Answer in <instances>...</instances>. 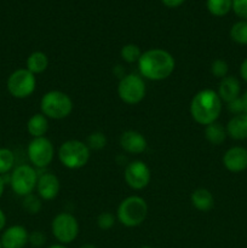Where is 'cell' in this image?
I'll list each match as a JSON object with an SVG mask.
<instances>
[{
  "mask_svg": "<svg viewBox=\"0 0 247 248\" xmlns=\"http://www.w3.org/2000/svg\"><path fill=\"white\" fill-rule=\"evenodd\" d=\"M191 205L200 212H208L215 206V198L206 188H198L191 193Z\"/></svg>",
  "mask_w": 247,
  "mask_h": 248,
  "instance_id": "cell-18",
  "label": "cell"
},
{
  "mask_svg": "<svg viewBox=\"0 0 247 248\" xmlns=\"http://www.w3.org/2000/svg\"><path fill=\"white\" fill-rule=\"evenodd\" d=\"M4 191H5V179L4 177L0 176V199H1Z\"/></svg>",
  "mask_w": 247,
  "mask_h": 248,
  "instance_id": "cell-36",
  "label": "cell"
},
{
  "mask_svg": "<svg viewBox=\"0 0 247 248\" xmlns=\"http://www.w3.org/2000/svg\"><path fill=\"white\" fill-rule=\"evenodd\" d=\"M240 92H241V85L237 78L232 75H228L224 79H222L218 85V96L222 99V102L229 103L234 99L239 98Z\"/></svg>",
  "mask_w": 247,
  "mask_h": 248,
  "instance_id": "cell-16",
  "label": "cell"
},
{
  "mask_svg": "<svg viewBox=\"0 0 247 248\" xmlns=\"http://www.w3.org/2000/svg\"><path fill=\"white\" fill-rule=\"evenodd\" d=\"M228 137L227 128L222 124L216 121L205 126V138L210 144L220 145L225 142Z\"/></svg>",
  "mask_w": 247,
  "mask_h": 248,
  "instance_id": "cell-21",
  "label": "cell"
},
{
  "mask_svg": "<svg viewBox=\"0 0 247 248\" xmlns=\"http://www.w3.org/2000/svg\"><path fill=\"white\" fill-rule=\"evenodd\" d=\"M230 38L240 45H247V21L236 22L230 29Z\"/></svg>",
  "mask_w": 247,
  "mask_h": 248,
  "instance_id": "cell-25",
  "label": "cell"
},
{
  "mask_svg": "<svg viewBox=\"0 0 247 248\" xmlns=\"http://www.w3.org/2000/svg\"><path fill=\"white\" fill-rule=\"evenodd\" d=\"M223 103L218 93L205 89L195 93L190 102V115L196 124L207 126L216 123L222 113Z\"/></svg>",
  "mask_w": 247,
  "mask_h": 248,
  "instance_id": "cell-2",
  "label": "cell"
},
{
  "mask_svg": "<svg viewBox=\"0 0 247 248\" xmlns=\"http://www.w3.org/2000/svg\"><path fill=\"white\" fill-rule=\"evenodd\" d=\"M46 242V236L43 232L40 230H35V232L29 234L28 244H31L33 247H41L44 246Z\"/></svg>",
  "mask_w": 247,
  "mask_h": 248,
  "instance_id": "cell-31",
  "label": "cell"
},
{
  "mask_svg": "<svg viewBox=\"0 0 247 248\" xmlns=\"http://www.w3.org/2000/svg\"><path fill=\"white\" fill-rule=\"evenodd\" d=\"M47 248H68L65 245H61V244H56V245H51L50 247Z\"/></svg>",
  "mask_w": 247,
  "mask_h": 248,
  "instance_id": "cell-38",
  "label": "cell"
},
{
  "mask_svg": "<svg viewBox=\"0 0 247 248\" xmlns=\"http://www.w3.org/2000/svg\"><path fill=\"white\" fill-rule=\"evenodd\" d=\"M5 227H6V215L0 208V232H2L5 229Z\"/></svg>",
  "mask_w": 247,
  "mask_h": 248,
  "instance_id": "cell-35",
  "label": "cell"
},
{
  "mask_svg": "<svg viewBox=\"0 0 247 248\" xmlns=\"http://www.w3.org/2000/svg\"><path fill=\"white\" fill-rule=\"evenodd\" d=\"M148 203L138 195L124 199L116 210V219L126 228L139 227L148 216Z\"/></svg>",
  "mask_w": 247,
  "mask_h": 248,
  "instance_id": "cell-3",
  "label": "cell"
},
{
  "mask_svg": "<svg viewBox=\"0 0 247 248\" xmlns=\"http://www.w3.org/2000/svg\"><path fill=\"white\" fill-rule=\"evenodd\" d=\"M223 165L232 173H240L247 170V149L232 147L223 155Z\"/></svg>",
  "mask_w": 247,
  "mask_h": 248,
  "instance_id": "cell-15",
  "label": "cell"
},
{
  "mask_svg": "<svg viewBox=\"0 0 247 248\" xmlns=\"http://www.w3.org/2000/svg\"><path fill=\"white\" fill-rule=\"evenodd\" d=\"M124 179L131 189L142 190L149 186L152 181V171L144 161L135 160V161L128 162L125 166Z\"/></svg>",
  "mask_w": 247,
  "mask_h": 248,
  "instance_id": "cell-11",
  "label": "cell"
},
{
  "mask_svg": "<svg viewBox=\"0 0 247 248\" xmlns=\"http://www.w3.org/2000/svg\"><path fill=\"white\" fill-rule=\"evenodd\" d=\"M51 232L61 245L72 244L79 235V222L72 213L61 212L53 217L51 222Z\"/></svg>",
  "mask_w": 247,
  "mask_h": 248,
  "instance_id": "cell-9",
  "label": "cell"
},
{
  "mask_svg": "<svg viewBox=\"0 0 247 248\" xmlns=\"http://www.w3.org/2000/svg\"><path fill=\"white\" fill-rule=\"evenodd\" d=\"M27 131L33 138L45 137L48 131V119L43 113H36L27 121Z\"/></svg>",
  "mask_w": 247,
  "mask_h": 248,
  "instance_id": "cell-19",
  "label": "cell"
},
{
  "mask_svg": "<svg viewBox=\"0 0 247 248\" xmlns=\"http://www.w3.org/2000/svg\"><path fill=\"white\" fill-rule=\"evenodd\" d=\"M240 75H241L242 79L247 82V58L244 60V62L240 65Z\"/></svg>",
  "mask_w": 247,
  "mask_h": 248,
  "instance_id": "cell-34",
  "label": "cell"
},
{
  "mask_svg": "<svg viewBox=\"0 0 247 248\" xmlns=\"http://www.w3.org/2000/svg\"><path fill=\"white\" fill-rule=\"evenodd\" d=\"M39 173L31 165L22 164L15 167L10 173V186L17 196H24L33 194L36 189Z\"/></svg>",
  "mask_w": 247,
  "mask_h": 248,
  "instance_id": "cell-6",
  "label": "cell"
},
{
  "mask_svg": "<svg viewBox=\"0 0 247 248\" xmlns=\"http://www.w3.org/2000/svg\"><path fill=\"white\" fill-rule=\"evenodd\" d=\"M22 207L28 215H38L43 210V200L39 198L38 194H29L24 196L22 201Z\"/></svg>",
  "mask_w": 247,
  "mask_h": 248,
  "instance_id": "cell-26",
  "label": "cell"
},
{
  "mask_svg": "<svg viewBox=\"0 0 247 248\" xmlns=\"http://www.w3.org/2000/svg\"><path fill=\"white\" fill-rule=\"evenodd\" d=\"M232 10L236 16L247 21V0H232Z\"/></svg>",
  "mask_w": 247,
  "mask_h": 248,
  "instance_id": "cell-30",
  "label": "cell"
},
{
  "mask_svg": "<svg viewBox=\"0 0 247 248\" xmlns=\"http://www.w3.org/2000/svg\"><path fill=\"white\" fill-rule=\"evenodd\" d=\"M85 143H86L90 150H102L107 147L108 140H107V136L103 132L93 131V132L87 136Z\"/></svg>",
  "mask_w": 247,
  "mask_h": 248,
  "instance_id": "cell-27",
  "label": "cell"
},
{
  "mask_svg": "<svg viewBox=\"0 0 247 248\" xmlns=\"http://www.w3.org/2000/svg\"><path fill=\"white\" fill-rule=\"evenodd\" d=\"M26 68L34 75L41 74L48 68V57L43 51H34L27 57Z\"/></svg>",
  "mask_w": 247,
  "mask_h": 248,
  "instance_id": "cell-20",
  "label": "cell"
},
{
  "mask_svg": "<svg viewBox=\"0 0 247 248\" xmlns=\"http://www.w3.org/2000/svg\"><path fill=\"white\" fill-rule=\"evenodd\" d=\"M57 156L65 169L79 170L87 165L91 156V150L82 140H68L60 145Z\"/></svg>",
  "mask_w": 247,
  "mask_h": 248,
  "instance_id": "cell-5",
  "label": "cell"
},
{
  "mask_svg": "<svg viewBox=\"0 0 247 248\" xmlns=\"http://www.w3.org/2000/svg\"><path fill=\"white\" fill-rule=\"evenodd\" d=\"M225 128H227L228 136L232 140H247V114L242 113L239 115H234L228 121Z\"/></svg>",
  "mask_w": 247,
  "mask_h": 248,
  "instance_id": "cell-17",
  "label": "cell"
},
{
  "mask_svg": "<svg viewBox=\"0 0 247 248\" xmlns=\"http://www.w3.org/2000/svg\"><path fill=\"white\" fill-rule=\"evenodd\" d=\"M137 64L140 77L150 81L166 80L176 69L174 57L164 48H150L144 51Z\"/></svg>",
  "mask_w": 247,
  "mask_h": 248,
  "instance_id": "cell-1",
  "label": "cell"
},
{
  "mask_svg": "<svg viewBox=\"0 0 247 248\" xmlns=\"http://www.w3.org/2000/svg\"><path fill=\"white\" fill-rule=\"evenodd\" d=\"M79 248H97L94 245H91V244H85L82 245V246H80Z\"/></svg>",
  "mask_w": 247,
  "mask_h": 248,
  "instance_id": "cell-39",
  "label": "cell"
},
{
  "mask_svg": "<svg viewBox=\"0 0 247 248\" xmlns=\"http://www.w3.org/2000/svg\"><path fill=\"white\" fill-rule=\"evenodd\" d=\"M36 194L44 201H51L56 199L60 194L61 183L56 174L51 172L39 174L38 183H36Z\"/></svg>",
  "mask_w": 247,
  "mask_h": 248,
  "instance_id": "cell-12",
  "label": "cell"
},
{
  "mask_svg": "<svg viewBox=\"0 0 247 248\" xmlns=\"http://www.w3.org/2000/svg\"><path fill=\"white\" fill-rule=\"evenodd\" d=\"M227 108L228 110H229L232 114H234V115H239V114L245 113L244 102H242L241 97H239V98L227 103Z\"/></svg>",
  "mask_w": 247,
  "mask_h": 248,
  "instance_id": "cell-32",
  "label": "cell"
},
{
  "mask_svg": "<svg viewBox=\"0 0 247 248\" xmlns=\"http://www.w3.org/2000/svg\"><path fill=\"white\" fill-rule=\"evenodd\" d=\"M116 217L111 212H102L97 217V225L101 230H110L115 224Z\"/></svg>",
  "mask_w": 247,
  "mask_h": 248,
  "instance_id": "cell-29",
  "label": "cell"
},
{
  "mask_svg": "<svg viewBox=\"0 0 247 248\" xmlns=\"http://www.w3.org/2000/svg\"><path fill=\"white\" fill-rule=\"evenodd\" d=\"M210 70L216 79L222 80L224 79L225 77H228V73H229V65H228V63L225 62L224 60L217 58V60H215L212 63H211Z\"/></svg>",
  "mask_w": 247,
  "mask_h": 248,
  "instance_id": "cell-28",
  "label": "cell"
},
{
  "mask_svg": "<svg viewBox=\"0 0 247 248\" xmlns=\"http://www.w3.org/2000/svg\"><path fill=\"white\" fill-rule=\"evenodd\" d=\"M142 53V50L138 45H136V44H126L121 47L120 57L124 62L132 64V63H138Z\"/></svg>",
  "mask_w": 247,
  "mask_h": 248,
  "instance_id": "cell-24",
  "label": "cell"
},
{
  "mask_svg": "<svg viewBox=\"0 0 247 248\" xmlns=\"http://www.w3.org/2000/svg\"><path fill=\"white\" fill-rule=\"evenodd\" d=\"M242 102H244V109H245V114H247V90L246 92L244 93V96H241Z\"/></svg>",
  "mask_w": 247,
  "mask_h": 248,
  "instance_id": "cell-37",
  "label": "cell"
},
{
  "mask_svg": "<svg viewBox=\"0 0 247 248\" xmlns=\"http://www.w3.org/2000/svg\"><path fill=\"white\" fill-rule=\"evenodd\" d=\"M161 1H162V4L165 5V6L172 7V9H173V7L181 6V5L183 4L185 0H161Z\"/></svg>",
  "mask_w": 247,
  "mask_h": 248,
  "instance_id": "cell-33",
  "label": "cell"
},
{
  "mask_svg": "<svg viewBox=\"0 0 247 248\" xmlns=\"http://www.w3.org/2000/svg\"><path fill=\"white\" fill-rule=\"evenodd\" d=\"M139 248H154V247H152V246H142V247H139Z\"/></svg>",
  "mask_w": 247,
  "mask_h": 248,
  "instance_id": "cell-40",
  "label": "cell"
},
{
  "mask_svg": "<svg viewBox=\"0 0 247 248\" xmlns=\"http://www.w3.org/2000/svg\"><path fill=\"white\" fill-rule=\"evenodd\" d=\"M147 93L145 81L138 74H126L118 84V96L124 103L128 106H136L144 99Z\"/></svg>",
  "mask_w": 247,
  "mask_h": 248,
  "instance_id": "cell-7",
  "label": "cell"
},
{
  "mask_svg": "<svg viewBox=\"0 0 247 248\" xmlns=\"http://www.w3.org/2000/svg\"><path fill=\"white\" fill-rule=\"evenodd\" d=\"M206 6L213 16L223 17L232 9V0H207Z\"/></svg>",
  "mask_w": 247,
  "mask_h": 248,
  "instance_id": "cell-22",
  "label": "cell"
},
{
  "mask_svg": "<svg viewBox=\"0 0 247 248\" xmlns=\"http://www.w3.org/2000/svg\"><path fill=\"white\" fill-rule=\"evenodd\" d=\"M15 154L9 148H0V176L10 173L15 169Z\"/></svg>",
  "mask_w": 247,
  "mask_h": 248,
  "instance_id": "cell-23",
  "label": "cell"
},
{
  "mask_svg": "<svg viewBox=\"0 0 247 248\" xmlns=\"http://www.w3.org/2000/svg\"><path fill=\"white\" fill-rule=\"evenodd\" d=\"M27 156L33 167L45 169L55 157V147L47 137L33 138L27 147Z\"/></svg>",
  "mask_w": 247,
  "mask_h": 248,
  "instance_id": "cell-10",
  "label": "cell"
},
{
  "mask_svg": "<svg viewBox=\"0 0 247 248\" xmlns=\"http://www.w3.org/2000/svg\"><path fill=\"white\" fill-rule=\"evenodd\" d=\"M119 143L124 152L132 155L143 154L148 148L147 138L135 130H127L121 133Z\"/></svg>",
  "mask_w": 247,
  "mask_h": 248,
  "instance_id": "cell-14",
  "label": "cell"
},
{
  "mask_svg": "<svg viewBox=\"0 0 247 248\" xmlns=\"http://www.w3.org/2000/svg\"><path fill=\"white\" fill-rule=\"evenodd\" d=\"M0 248H2V246H1V242H0Z\"/></svg>",
  "mask_w": 247,
  "mask_h": 248,
  "instance_id": "cell-41",
  "label": "cell"
},
{
  "mask_svg": "<svg viewBox=\"0 0 247 248\" xmlns=\"http://www.w3.org/2000/svg\"><path fill=\"white\" fill-rule=\"evenodd\" d=\"M6 87L14 98L26 99L35 91L36 78L27 68H19L9 75Z\"/></svg>",
  "mask_w": 247,
  "mask_h": 248,
  "instance_id": "cell-8",
  "label": "cell"
},
{
  "mask_svg": "<svg viewBox=\"0 0 247 248\" xmlns=\"http://www.w3.org/2000/svg\"><path fill=\"white\" fill-rule=\"evenodd\" d=\"M74 104L68 93L52 90L43 94L40 99V110L47 119L63 120L72 114Z\"/></svg>",
  "mask_w": 247,
  "mask_h": 248,
  "instance_id": "cell-4",
  "label": "cell"
},
{
  "mask_svg": "<svg viewBox=\"0 0 247 248\" xmlns=\"http://www.w3.org/2000/svg\"><path fill=\"white\" fill-rule=\"evenodd\" d=\"M29 232L23 225H11L2 230L0 236L2 248H24L28 244Z\"/></svg>",
  "mask_w": 247,
  "mask_h": 248,
  "instance_id": "cell-13",
  "label": "cell"
}]
</instances>
